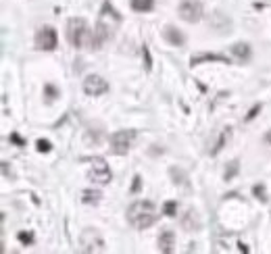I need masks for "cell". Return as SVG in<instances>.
<instances>
[{"label": "cell", "mask_w": 271, "mask_h": 254, "mask_svg": "<svg viewBox=\"0 0 271 254\" xmlns=\"http://www.w3.org/2000/svg\"><path fill=\"white\" fill-rule=\"evenodd\" d=\"M134 138H136V132L134 130H119L115 134H111L109 138V148L113 154L117 156H123L130 152L132 144H134Z\"/></svg>", "instance_id": "cell-3"}, {"label": "cell", "mask_w": 271, "mask_h": 254, "mask_svg": "<svg viewBox=\"0 0 271 254\" xmlns=\"http://www.w3.org/2000/svg\"><path fill=\"white\" fill-rule=\"evenodd\" d=\"M67 40L75 48H88L90 46V40H92V29H90L86 19L71 17L67 21Z\"/></svg>", "instance_id": "cell-2"}, {"label": "cell", "mask_w": 271, "mask_h": 254, "mask_svg": "<svg viewBox=\"0 0 271 254\" xmlns=\"http://www.w3.org/2000/svg\"><path fill=\"white\" fill-rule=\"evenodd\" d=\"M134 13H150L155 9V0H130Z\"/></svg>", "instance_id": "cell-14"}, {"label": "cell", "mask_w": 271, "mask_h": 254, "mask_svg": "<svg viewBox=\"0 0 271 254\" xmlns=\"http://www.w3.org/2000/svg\"><path fill=\"white\" fill-rule=\"evenodd\" d=\"M259 111H261V104H255V107L251 109V113L246 115V121H251V119H255V117L259 115Z\"/></svg>", "instance_id": "cell-26"}, {"label": "cell", "mask_w": 271, "mask_h": 254, "mask_svg": "<svg viewBox=\"0 0 271 254\" xmlns=\"http://www.w3.org/2000/svg\"><path fill=\"white\" fill-rule=\"evenodd\" d=\"M173 244H175V234L171 229H163L159 236V250L161 252H173Z\"/></svg>", "instance_id": "cell-12"}, {"label": "cell", "mask_w": 271, "mask_h": 254, "mask_svg": "<svg viewBox=\"0 0 271 254\" xmlns=\"http://www.w3.org/2000/svg\"><path fill=\"white\" fill-rule=\"evenodd\" d=\"M44 92H46V96H48V100H54V98L58 96V92H56V88H54V86H50V83H46V86H44Z\"/></svg>", "instance_id": "cell-23"}, {"label": "cell", "mask_w": 271, "mask_h": 254, "mask_svg": "<svg viewBox=\"0 0 271 254\" xmlns=\"http://www.w3.org/2000/svg\"><path fill=\"white\" fill-rule=\"evenodd\" d=\"M265 142H267V144H269V146H271V130H269V132H267V134H265Z\"/></svg>", "instance_id": "cell-28"}, {"label": "cell", "mask_w": 271, "mask_h": 254, "mask_svg": "<svg viewBox=\"0 0 271 254\" xmlns=\"http://www.w3.org/2000/svg\"><path fill=\"white\" fill-rule=\"evenodd\" d=\"M163 38H165L171 46H177V48H182V46L186 44V36H184L177 27H173V25H167V27L163 29Z\"/></svg>", "instance_id": "cell-9"}, {"label": "cell", "mask_w": 271, "mask_h": 254, "mask_svg": "<svg viewBox=\"0 0 271 254\" xmlns=\"http://www.w3.org/2000/svg\"><path fill=\"white\" fill-rule=\"evenodd\" d=\"M253 194H255V198H257V200L267 202V196H265V185H263V183H257V185L253 187Z\"/></svg>", "instance_id": "cell-20"}, {"label": "cell", "mask_w": 271, "mask_h": 254, "mask_svg": "<svg viewBox=\"0 0 271 254\" xmlns=\"http://www.w3.org/2000/svg\"><path fill=\"white\" fill-rule=\"evenodd\" d=\"M159 219L157 206L150 200H136L128 208V223L134 229H148L150 225H155Z\"/></svg>", "instance_id": "cell-1"}, {"label": "cell", "mask_w": 271, "mask_h": 254, "mask_svg": "<svg viewBox=\"0 0 271 254\" xmlns=\"http://www.w3.org/2000/svg\"><path fill=\"white\" fill-rule=\"evenodd\" d=\"M79 250L81 252H88V254H92V252H105L107 250V244L102 240V236L92 229V227H86L79 236Z\"/></svg>", "instance_id": "cell-5"}, {"label": "cell", "mask_w": 271, "mask_h": 254, "mask_svg": "<svg viewBox=\"0 0 271 254\" xmlns=\"http://www.w3.org/2000/svg\"><path fill=\"white\" fill-rule=\"evenodd\" d=\"M17 238H19V242H21V244H25V246L34 242V236H32V234H25V231H21Z\"/></svg>", "instance_id": "cell-24"}, {"label": "cell", "mask_w": 271, "mask_h": 254, "mask_svg": "<svg viewBox=\"0 0 271 254\" xmlns=\"http://www.w3.org/2000/svg\"><path fill=\"white\" fill-rule=\"evenodd\" d=\"M11 142H15L17 146H23V144H25V142H23V140H21L17 134H11Z\"/></svg>", "instance_id": "cell-27"}, {"label": "cell", "mask_w": 271, "mask_h": 254, "mask_svg": "<svg viewBox=\"0 0 271 254\" xmlns=\"http://www.w3.org/2000/svg\"><path fill=\"white\" fill-rule=\"evenodd\" d=\"M163 213H165L167 217H175V215H177V202H175V200H167V202L163 204Z\"/></svg>", "instance_id": "cell-19"}, {"label": "cell", "mask_w": 271, "mask_h": 254, "mask_svg": "<svg viewBox=\"0 0 271 254\" xmlns=\"http://www.w3.org/2000/svg\"><path fill=\"white\" fill-rule=\"evenodd\" d=\"M230 136H232V127H225V130L221 132V136H219V140L215 142V148L211 150V154H213V156H215V154H219V152H221V148L225 146V142L230 140Z\"/></svg>", "instance_id": "cell-16"}, {"label": "cell", "mask_w": 271, "mask_h": 254, "mask_svg": "<svg viewBox=\"0 0 271 254\" xmlns=\"http://www.w3.org/2000/svg\"><path fill=\"white\" fill-rule=\"evenodd\" d=\"M102 198V194L98 192V189H84L81 192V202L84 204H98Z\"/></svg>", "instance_id": "cell-15"}, {"label": "cell", "mask_w": 271, "mask_h": 254, "mask_svg": "<svg viewBox=\"0 0 271 254\" xmlns=\"http://www.w3.org/2000/svg\"><path fill=\"white\" fill-rule=\"evenodd\" d=\"M58 44V36H56V29L52 25H44L36 31V48L44 50V52H52Z\"/></svg>", "instance_id": "cell-6"}, {"label": "cell", "mask_w": 271, "mask_h": 254, "mask_svg": "<svg viewBox=\"0 0 271 254\" xmlns=\"http://www.w3.org/2000/svg\"><path fill=\"white\" fill-rule=\"evenodd\" d=\"M36 148H38V152H50L52 150V146H50L48 140H38L36 142Z\"/></svg>", "instance_id": "cell-22"}, {"label": "cell", "mask_w": 271, "mask_h": 254, "mask_svg": "<svg viewBox=\"0 0 271 254\" xmlns=\"http://www.w3.org/2000/svg\"><path fill=\"white\" fill-rule=\"evenodd\" d=\"M88 179L92 183H96V185L111 183L113 173H111V167H109V163L105 161V158H100V156L92 158V163H90V171H88Z\"/></svg>", "instance_id": "cell-4"}, {"label": "cell", "mask_w": 271, "mask_h": 254, "mask_svg": "<svg viewBox=\"0 0 271 254\" xmlns=\"http://www.w3.org/2000/svg\"><path fill=\"white\" fill-rule=\"evenodd\" d=\"M177 15L182 17L186 23H198L202 19V5L198 0H184L177 9Z\"/></svg>", "instance_id": "cell-7"}, {"label": "cell", "mask_w": 271, "mask_h": 254, "mask_svg": "<svg viewBox=\"0 0 271 254\" xmlns=\"http://www.w3.org/2000/svg\"><path fill=\"white\" fill-rule=\"evenodd\" d=\"M140 185H142V177L136 175V177H134V185H132L130 192H132V194H138V192H140Z\"/></svg>", "instance_id": "cell-25"}, {"label": "cell", "mask_w": 271, "mask_h": 254, "mask_svg": "<svg viewBox=\"0 0 271 254\" xmlns=\"http://www.w3.org/2000/svg\"><path fill=\"white\" fill-rule=\"evenodd\" d=\"M211 60H217V62H230L227 56H221V54H209V52H202V54H196L192 56V62L190 65H200V62H211Z\"/></svg>", "instance_id": "cell-13"}, {"label": "cell", "mask_w": 271, "mask_h": 254, "mask_svg": "<svg viewBox=\"0 0 271 254\" xmlns=\"http://www.w3.org/2000/svg\"><path fill=\"white\" fill-rule=\"evenodd\" d=\"M142 54H144V62H146V71H150V69H153V58H150V52H148V46L146 44L142 48Z\"/></svg>", "instance_id": "cell-21"}, {"label": "cell", "mask_w": 271, "mask_h": 254, "mask_svg": "<svg viewBox=\"0 0 271 254\" xmlns=\"http://www.w3.org/2000/svg\"><path fill=\"white\" fill-rule=\"evenodd\" d=\"M169 173H171V177H173V183L177 185H188V179H186V175L182 173V171H179V169H175V167H171L169 169Z\"/></svg>", "instance_id": "cell-18"}, {"label": "cell", "mask_w": 271, "mask_h": 254, "mask_svg": "<svg viewBox=\"0 0 271 254\" xmlns=\"http://www.w3.org/2000/svg\"><path fill=\"white\" fill-rule=\"evenodd\" d=\"M230 52L240 60V62H246V60H251V46L248 44H244V42H236V44H232L230 46Z\"/></svg>", "instance_id": "cell-10"}, {"label": "cell", "mask_w": 271, "mask_h": 254, "mask_svg": "<svg viewBox=\"0 0 271 254\" xmlns=\"http://www.w3.org/2000/svg\"><path fill=\"white\" fill-rule=\"evenodd\" d=\"M111 90L109 81L100 75H88L84 79V92L86 96H102V94H107Z\"/></svg>", "instance_id": "cell-8"}, {"label": "cell", "mask_w": 271, "mask_h": 254, "mask_svg": "<svg viewBox=\"0 0 271 254\" xmlns=\"http://www.w3.org/2000/svg\"><path fill=\"white\" fill-rule=\"evenodd\" d=\"M182 227L186 229V231H196V229H200V219H198V215H196V210H186L184 213V217H182Z\"/></svg>", "instance_id": "cell-11"}, {"label": "cell", "mask_w": 271, "mask_h": 254, "mask_svg": "<svg viewBox=\"0 0 271 254\" xmlns=\"http://www.w3.org/2000/svg\"><path fill=\"white\" fill-rule=\"evenodd\" d=\"M238 171H240V161H232V163L225 167V173H223V177H225L227 181H232V179L238 175Z\"/></svg>", "instance_id": "cell-17"}]
</instances>
